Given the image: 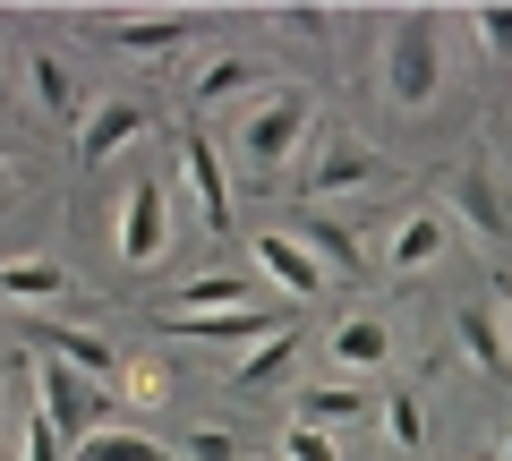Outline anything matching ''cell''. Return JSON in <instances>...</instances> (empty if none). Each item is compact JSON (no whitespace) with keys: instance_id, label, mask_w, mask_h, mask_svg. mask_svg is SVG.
<instances>
[{"instance_id":"1","label":"cell","mask_w":512,"mask_h":461,"mask_svg":"<svg viewBox=\"0 0 512 461\" xmlns=\"http://www.w3.org/2000/svg\"><path fill=\"white\" fill-rule=\"evenodd\" d=\"M444 9H384L376 18V111L419 120L444 103Z\"/></svg>"},{"instance_id":"2","label":"cell","mask_w":512,"mask_h":461,"mask_svg":"<svg viewBox=\"0 0 512 461\" xmlns=\"http://www.w3.org/2000/svg\"><path fill=\"white\" fill-rule=\"evenodd\" d=\"M316 137H325V120H316V94H308V86H282V77L256 94V103L231 111V154H239V171H248L256 188L291 180V171L316 154Z\"/></svg>"},{"instance_id":"3","label":"cell","mask_w":512,"mask_h":461,"mask_svg":"<svg viewBox=\"0 0 512 461\" xmlns=\"http://www.w3.org/2000/svg\"><path fill=\"white\" fill-rule=\"evenodd\" d=\"M436 205H444L453 231H470V248H487V257H504V248H512V197H504V180H495L487 163H453Z\"/></svg>"},{"instance_id":"4","label":"cell","mask_w":512,"mask_h":461,"mask_svg":"<svg viewBox=\"0 0 512 461\" xmlns=\"http://www.w3.org/2000/svg\"><path fill=\"white\" fill-rule=\"evenodd\" d=\"M384 180H393V154L350 129H325L316 154L299 163V197H350V188H384Z\"/></svg>"},{"instance_id":"5","label":"cell","mask_w":512,"mask_h":461,"mask_svg":"<svg viewBox=\"0 0 512 461\" xmlns=\"http://www.w3.org/2000/svg\"><path fill=\"white\" fill-rule=\"evenodd\" d=\"M171 188L180 180H163V171H146V180H128V197H120V222H111V248H120V265H163V240H171Z\"/></svg>"},{"instance_id":"6","label":"cell","mask_w":512,"mask_h":461,"mask_svg":"<svg viewBox=\"0 0 512 461\" xmlns=\"http://www.w3.org/2000/svg\"><path fill=\"white\" fill-rule=\"evenodd\" d=\"M171 146H180V188L197 197L205 240H231V163H222V146L197 129V120H180V129H171Z\"/></svg>"},{"instance_id":"7","label":"cell","mask_w":512,"mask_h":461,"mask_svg":"<svg viewBox=\"0 0 512 461\" xmlns=\"http://www.w3.org/2000/svg\"><path fill=\"white\" fill-rule=\"evenodd\" d=\"M35 410L60 427V436H103V410H111V393L94 385V376H77V368H60V359H35Z\"/></svg>"},{"instance_id":"8","label":"cell","mask_w":512,"mask_h":461,"mask_svg":"<svg viewBox=\"0 0 512 461\" xmlns=\"http://www.w3.org/2000/svg\"><path fill=\"white\" fill-rule=\"evenodd\" d=\"M205 26H214V9H171V18H86V35L111 43V52L154 60V52H180V43H197Z\"/></svg>"},{"instance_id":"9","label":"cell","mask_w":512,"mask_h":461,"mask_svg":"<svg viewBox=\"0 0 512 461\" xmlns=\"http://www.w3.org/2000/svg\"><path fill=\"white\" fill-rule=\"evenodd\" d=\"M239 308H256V282L231 274V265H205V274H188V282H171V291H163L154 325H188V316H239Z\"/></svg>"},{"instance_id":"10","label":"cell","mask_w":512,"mask_h":461,"mask_svg":"<svg viewBox=\"0 0 512 461\" xmlns=\"http://www.w3.org/2000/svg\"><path fill=\"white\" fill-rule=\"evenodd\" d=\"M393 316H376V308H350V316H333V333H325V359H333V376H384L393 368Z\"/></svg>"},{"instance_id":"11","label":"cell","mask_w":512,"mask_h":461,"mask_svg":"<svg viewBox=\"0 0 512 461\" xmlns=\"http://www.w3.org/2000/svg\"><path fill=\"white\" fill-rule=\"evenodd\" d=\"M26 103H35L43 129H86L94 94H86V77H77L60 52H26Z\"/></svg>"},{"instance_id":"12","label":"cell","mask_w":512,"mask_h":461,"mask_svg":"<svg viewBox=\"0 0 512 461\" xmlns=\"http://www.w3.org/2000/svg\"><path fill=\"white\" fill-rule=\"evenodd\" d=\"M248 265H256V282H274L282 299H316V291L333 282L299 231H256V240H248Z\"/></svg>"},{"instance_id":"13","label":"cell","mask_w":512,"mask_h":461,"mask_svg":"<svg viewBox=\"0 0 512 461\" xmlns=\"http://www.w3.org/2000/svg\"><path fill=\"white\" fill-rule=\"evenodd\" d=\"M453 257V222H444V205H410L393 231H384V274H436V265Z\"/></svg>"},{"instance_id":"14","label":"cell","mask_w":512,"mask_h":461,"mask_svg":"<svg viewBox=\"0 0 512 461\" xmlns=\"http://www.w3.org/2000/svg\"><path fill=\"white\" fill-rule=\"evenodd\" d=\"M265 86H274V77H265V60H248V52H205L197 69H188V94H180V103H188V111H214V103H256Z\"/></svg>"},{"instance_id":"15","label":"cell","mask_w":512,"mask_h":461,"mask_svg":"<svg viewBox=\"0 0 512 461\" xmlns=\"http://www.w3.org/2000/svg\"><path fill=\"white\" fill-rule=\"evenodd\" d=\"M154 129V103H137V94H103V103L86 111V129H77V163H111L120 146H137V137Z\"/></svg>"},{"instance_id":"16","label":"cell","mask_w":512,"mask_h":461,"mask_svg":"<svg viewBox=\"0 0 512 461\" xmlns=\"http://www.w3.org/2000/svg\"><path fill=\"white\" fill-rule=\"evenodd\" d=\"M18 325H26V342H35L43 359H60V368L94 376V385H111V376H120V351H111L103 333H86V325H52V316H18Z\"/></svg>"},{"instance_id":"17","label":"cell","mask_w":512,"mask_h":461,"mask_svg":"<svg viewBox=\"0 0 512 461\" xmlns=\"http://www.w3.org/2000/svg\"><path fill=\"white\" fill-rule=\"evenodd\" d=\"M0 299L9 308H60V299H77V274L60 257H0Z\"/></svg>"},{"instance_id":"18","label":"cell","mask_w":512,"mask_h":461,"mask_svg":"<svg viewBox=\"0 0 512 461\" xmlns=\"http://www.w3.org/2000/svg\"><path fill=\"white\" fill-rule=\"evenodd\" d=\"M291 419H308V427H325V436H342V427L376 419V393L350 385V376H325V385H299V410H291Z\"/></svg>"},{"instance_id":"19","label":"cell","mask_w":512,"mask_h":461,"mask_svg":"<svg viewBox=\"0 0 512 461\" xmlns=\"http://www.w3.org/2000/svg\"><path fill=\"white\" fill-rule=\"evenodd\" d=\"M453 342H461V359H470L487 385H504V376H512V342H504V316H495V299H487V308H461V316H453Z\"/></svg>"},{"instance_id":"20","label":"cell","mask_w":512,"mask_h":461,"mask_svg":"<svg viewBox=\"0 0 512 461\" xmlns=\"http://www.w3.org/2000/svg\"><path fill=\"white\" fill-rule=\"evenodd\" d=\"M299 359V325H282V333H265V342H248L239 351V368H231V393H256V385H274L282 368Z\"/></svg>"},{"instance_id":"21","label":"cell","mask_w":512,"mask_h":461,"mask_svg":"<svg viewBox=\"0 0 512 461\" xmlns=\"http://www.w3.org/2000/svg\"><path fill=\"white\" fill-rule=\"evenodd\" d=\"M376 427H384V444H393V453H427V402H419L410 385L376 393Z\"/></svg>"},{"instance_id":"22","label":"cell","mask_w":512,"mask_h":461,"mask_svg":"<svg viewBox=\"0 0 512 461\" xmlns=\"http://www.w3.org/2000/svg\"><path fill=\"white\" fill-rule=\"evenodd\" d=\"M111 402H128V410H163V402H171V368H163L154 351L120 359V376H111Z\"/></svg>"},{"instance_id":"23","label":"cell","mask_w":512,"mask_h":461,"mask_svg":"<svg viewBox=\"0 0 512 461\" xmlns=\"http://www.w3.org/2000/svg\"><path fill=\"white\" fill-rule=\"evenodd\" d=\"M299 240L316 248V265H325V274H367V257H359V231H342V222H325V214H299Z\"/></svg>"},{"instance_id":"24","label":"cell","mask_w":512,"mask_h":461,"mask_svg":"<svg viewBox=\"0 0 512 461\" xmlns=\"http://www.w3.org/2000/svg\"><path fill=\"white\" fill-rule=\"evenodd\" d=\"M461 35H470L495 69H512V0H470V9H461Z\"/></svg>"},{"instance_id":"25","label":"cell","mask_w":512,"mask_h":461,"mask_svg":"<svg viewBox=\"0 0 512 461\" xmlns=\"http://www.w3.org/2000/svg\"><path fill=\"white\" fill-rule=\"evenodd\" d=\"M77 461H180V453L154 444V436H128V427H103V436L77 444Z\"/></svg>"},{"instance_id":"26","label":"cell","mask_w":512,"mask_h":461,"mask_svg":"<svg viewBox=\"0 0 512 461\" xmlns=\"http://www.w3.org/2000/svg\"><path fill=\"white\" fill-rule=\"evenodd\" d=\"M274 461H342V436H325V427L291 419V427H282V444H274Z\"/></svg>"},{"instance_id":"27","label":"cell","mask_w":512,"mask_h":461,"mask_svg":"<svg viewBox=\"0 0 512 461\" xmlns=\"http://www.w3.org/2000/svg\"><path fill=\"white\" fill-rule=\"evenodd\" d=\"M18 461H69V436H60V427L43 419L35 402H26V436H18Z\"/></svg>"},{"instance_id":"28","label":"cell","mask_w":512,"mask_h":461,"mask_svg":"<svg viewBox=\"0 0 512 461\" xmlns=\"http://www.w3.org/2000/svg\"><path fill=\"white\" fill-rule=\"evenodd\" d=\"M180 461H239V444L222 436V427H197V436L180 444Z\"/></svg>"},{"instance_id":"29","label":"cell","mask_w":512,"mask_h":461,"mask_svg":"<svg viewBox=\"0 0 512 461\" xmlns=\"http://www.w3.org/2000/svg\"><path fill=\"white\" fill-rule=\"evenodd\" d=\"M274 26H282V35H333L325 9H274Z\"/></svg>"},{"instance_id":"30","label":"cell","mask_w":512,"mask_h":461,"mask_svg":"<svg viewBox=\"0 0 512 461\" xmlns=\"http://www.w3.org/2000/svg\"><path fill=\"white\" fill-rule=\"evenodd\" d=\"M18 188H26V163H18V154H9V146H0V205L18 197Z\"/></svg>"},{"instance_id":"31","label":"cell","mask_w":512,"mask_h":461,"mask_svg":"<svg viewBox=\"0 0 512 461\" xmlns=\"http://www.w3.org/2000/svg\"><path fill=\"white\" fill-rule=\"evenodd\" d=\"M495 316H504V342H512V282H495Z\"/></svg>"},{"instance_id":"32","label":"cell","mask_w":512,"mask_h":461,"mask_svg":"<svg viewBox=\"0 0 512 461\" xmlns=\"http://www.w3.org/2000/svg\"><path fill=\"white\" fill-rule=\"evenodd\" d=\"M495 461H512V427H504V436H495Z\"/></svg>"},{"instance_id":"33","label":"cell","mask_w":512,"mask_h":461,"mask_svg":"<svg viewBox=\"0 0 512 461\" xmlns=\"http://www.w3.org/2000/svg\"><path fill=\"white\" fill-rule=\"evenodd\" d=\"M461 461H495V453H461Z\"/></svg>"}]
</instances>
